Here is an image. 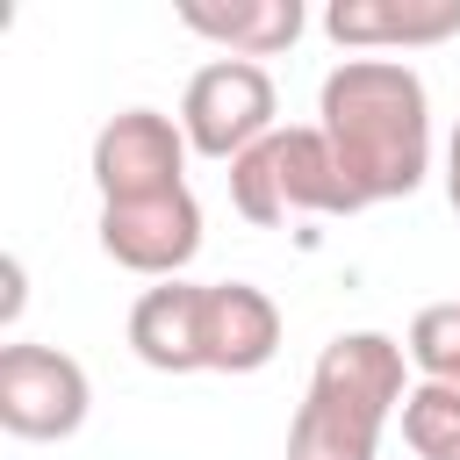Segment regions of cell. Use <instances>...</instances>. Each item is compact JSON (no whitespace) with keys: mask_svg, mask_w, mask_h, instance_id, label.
<instances>
[{"mask_svg":"<svg viewBox=\"0 0 460 460\" xmlns=\"http://www.w3.org/2000/svg\"><path fill=\"white\" fill-rule=\"evenodd\" d=\"M316 115L359 201H402L431 172V101L402 58H345L323 79Z\"/></svg>","mask_w":460,"mask_h":460,"instance_id":"cell-1","label":"cell"},{"mask_svg":"<svg viewBox=\"0 0 460 460\" xmlns=\"http://www.w3.org/2000/svg\"><path fill=\"white\" fill-rule=\"evenodd\" d=\"M0 273H7V295H0V323H14V316H22V259H7Z\"/></svg>","mask_w":460,"mask_h":460,"instance_id":"cell-14","label":"cell"},{"mask_svg":"<svg viewBox=\"0 0 460 460\" xmlns=\"http://www.w3.org/2000/svg\"><path fill=\"white\" fill-rule=\"evenodd\" d=\"M402 352H410V367H417L424 381L460 388V302H431V309H417Z\"/></svg>","mask_w":460,"mask_h":460,"instance_id":"cell-13","label":"cell"},{"mask_svg":"<svg viewBox=\"0 0 460 460\" xmlns=\"http://www.w3.org/2000/svg\"><path fill=\"white\" fill-rule=\"evenodd\" d=\"M101 252L129 273H158L172 280L194 252H201V208L187 187L151 194V201H101Z\"/></svg>","mask_w":460,"mask_h":460,"instance_id":"cell-7","label":"cell"},{"mask_svg":"<svg viewBox=\"0 0 460 460\" xmlns=\"http://www.w3.org/2000/svg\"><path fill=\"white\" fill-rule=\"evenodd\" d=\"M86 367L58 345H0V424L14 438H72L86 424Z\"/></svg>","mask_w":460,"mask_h":460,"instance_id":"cell-5","label":"cell"},{"mask_svg":"<svg viewBox=\"0 0 460 460\" xmlns=\"http://www.w3.org/2000/svg\"><path fill=\"white\" fill-rule=\"evenodd\" d=\"M230 201L244 223H288V216H352L367 208L352 180L338 172L323 129H273L230 165Z\"/></svg>","mask_w":460,"mask_h":460,"instance_id":"cell-3","label":"cell"},{"mask_svg":"<svg viewBox=\"0 0 460 460\" xmlns=\"http://www.w3.org/2000/svg\"><path fill=\"white\" fill-rule=\"evenodd\" d=\"M187 129L158 108H122L101 122L93 137V187L101 201H151V194H172L187 187Z\"/></svg>","mask_w":460,"mask_h":460,"instance_id":"cell-6","label":"cell"},{"mask_svg":"<svg viewBox=\"0 0 460 460\" xmlns=\"http://www.w3.org/2000/svg\"><path fill=\"white\" fill-rule=\"evenodd\" d=\"M273 115H280V93L266 79V65L252 58H216L187 79L180 93V129H187V151L201 158H223L237 165L259 137H273Z\"/></svg>","mask_w":460,"mask_h":460,"instance_id":"cell-4","label":"cell"},{"mask_svg":"<svg viewBox=\"0 0 460 460\" xmlns=\"http://www.w3.org/2000/svg\"><path fill=\"white\" fill-rule=\"evenodd\" d=\"M402 438L417 460H460V388L417 381L402 395Z\"/></svg>","mask_w":460,"mask_h":460,"instance_id":"cell-12","label":"cell"},{"mask_svg":"<svg viewBox=\"0 0 460 460\" xmlns=\"http://www.w3.org/2000/svg\"><path fill=\"white\" fill-rule=\"evenodd\" d=\"M402 345L388 331H345L316 352L309 395L288 424V460H374L388 417H402Z\"/></svg>","mask_w":460,"mask_h":460,"instance_id":"cell-2","label":"cell"},{"mask_svg":"<svg viewBox=\"0 0 460 460\" xmlns=\"http://www.w3.org/2000/svg\"><path fill=\"white\" fill-rule=\"evenodd\" d=\"M280 352V309L252 280L201 288V367L208 374H259Z\"/></svg>","mask_w":460,"mask_h":460,"instance_id":"cell-8","label":"cell"},{"mask_svg":"<svg viewBox=\"0 0 460 460\" xmlns=\"http://www.w3.org/2000/svg\"><path fill=\"white\" fill-rule=\"evenodd\" d=\"M180 22L194 29V36H208V43H223L230 58H273V50H288L295 36H302V0H230V7H216V0H180Z\"/></svg>","mask_w":460,"mask_h":460,"instance_id":"cell-11","label":"cell"},{"mask_svg":"<svg viewBox=\"0 0 460 460\" xmlns=\"http://www.w3.org/2000/svg\"><path fill=\"white\" fill-rule=\"evenodd\" d=\"M446 201H453V216H460V129H453V144H446Z\"/></svg>","mask_w":460,"mask_h":460,"instance_id":"cell-15","label":"cell"},{"mask_svg":"<svg viewBox=\"0 0 460 460\" xmlns=\"http://www.w3.org/2000/svg\"><path fill=\"white\" fill-rule=\"evenodd\" d=\"M129 352L158 374H201V280L144 288L129 309Z\"/></svg>","mask_w":460,"mask_h":460,"instance_id":"cell-10","label":"cell"},{"mask_svg":"<svg viewBox=\"0 0 460 460\" xmlns=\"http://www.w3.org/2000/svg\"><path fill=\"white\" fill-rule=\"evenodd\" d=\"M323 29L345 50H417L460 29V0H331Z\"/></svg>","mask_w":460,"mask_h":460,"instance_id":"cell-9","label":"cell"}]
</instances>
